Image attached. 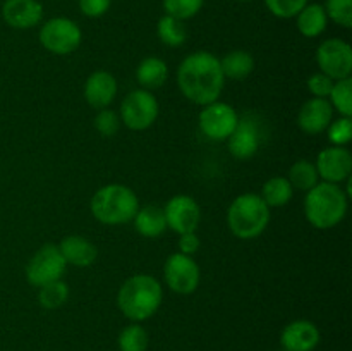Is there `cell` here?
Returning a JSON list of instances; mask_svg holds the SVG:
<instances>
[{
	"mask_svg": "<svg viewBox=\"0 0 352 351\" xmlns=\"http://www.w3.org/2000/svg\"><path fill=\"white\" fill-rule=\"evenodd\" d=\"M220 58L206 50L195 52L181 62L177 69V85L182 95L196 105H208L217 102L223 89Z\"/></svg>",
	"mask_w": 352,
	"mask_h": 351,
	"instance_id": "1",
	"label": "cell"
},
{
	"mask_svg": "<svg viewBox=\"0 0 352 351\" xmlns=\"http://www.w3.org/2000/svg\"><path fill=\"white\" fill-rule=\"evenodd\" d=\"M164 298L160 282L150 274H136L124 281L117 292V306L133 322H143L158 312Z\"/></svg>",
	"mask_w": 352,
	"mask_h": 351,
	"instance_id": "2",
	"label": "cell"
},
{
	"mask_svg": "<svg viewBox=\"0 0 352 351\" xmlns=\"http://www.w3.org/2000/svg\"><path fill=\"white\" fill-rule=\"evenodd\" d=\"M347 213V193L339 184L318 182L306 191L305 215L316 229H332Z\"/></svg>",
	"mask_w": 352,
	"mask_h": 351,
	"instance_id": "3",
	"label": "cell"
},
{
	"mask_svg": "<svg viewBox=\"0 0 352 351\" xmlns=\"http://www.w3.org/2000/svg\"><path fill=\"white\" fill-rule=\"evenodd\" d=\"M91 213L98 222L105 226H122L133 222L140 210V200L136 193L126 184L112 182L102 186L91 198Z\"/></svg>",
	"mask_w": 352,
	"mask_h": 351,
	"instance_id": "4",
	"label": "cell"
},
{
	"mask_svg": "<svg viewBox=\"0 0 352 351\" xmlns=\"http://www.w3.org/2000/svg\"><path fill=\"white\" fill-rule=\"evenodd\" d=\"M270 222V209L256 193L239 195L227 210V224L230 233L239 240H254L267 229Z\"/></svg>",
	"mask_w": 352,
	"mask_h": 351,
	"instance_id": "5",
	"label": "cell"
},
{
	"mask_svg": "<svg viewBox=\"0 0 352 351\" xmlns=\"http://www.w3.org/2000/svg\"><path fill=\"white\" fill-rule=\"evenodd\" d=\"M160 107L157 96L148 89H134L120 103V123L133 131H144L153 126Z\"/></svg>",
	"mask_w": 352,
	"mask_h": 351,
	"instance_id": "6",
	"label": "cell"
},
{
	"mask_svg": "<svg viewBox=\"0 0 352 351\" xmlns=\"http://www.w3.org/2000/svg\"><path fill=\"white\" fill-rule=\"evenodd\" d=\"M65 268H67V264L57 244L47 243L28 262L26 279L34 288H41L48 282L60 281L65 274Z\"/></svg>",
	"mask_w": 352,
	"mask_h": 351,
	"instance_id": "7",
	"label": "cell"
},
{
	"mask_svg": "<svg viewBox=\"0 0 352 351\" xmlns=\"http://www.w3.org/2000/svg\"><path fill=\"white\" fill-rule=\"evenodd\" d=\"M82 33L74 21L67 17H54L40 30V43L45 50L55 55H69L81 45Z\"/></svg>",
	"mask_w": 352,
	"mask_h": 351,
	"instance_id": "8",
	"label": "cell"
},
{
	"mask_svg": "<svg viewBox=\"0 0 352 351\" xmlns=\"http://www.w3.org/2000/svg\"><path fill=\"white\" fill-rule=\"evenodd\" d=\"M316 62L320 72L332 78L333 81L351 78L352 72V48L347 41L339 38H329L322 41L316 50Z\"/></svg>",
	"mask_w": 352,
	"mask_h": 351,
	"instance_id": "9",
	"label": "cell"
},
{
	"mask_svg": "<svg viewBox=\"0 0 352 351\" xmlns=\"http://www.w3.org/2000/svg\"><path fill=\"white\" fill-rule=\"evenodd\" d=\"M164 277L168 288L177 295H191L198 289L201 272L195 258L182 253H174L164 265Z\"/></svg>",
	"mask_w": 352,
	"mask_h": 351,
	"instance_id": "10",
	"label": "cell"
},
{
	"mask_svg": "<svg viewBox=\"0 0 352 351\" xmlns=\"http://www.w3.org/2000/svg\"><path fill=\"white\" fill-rule=\"evenodd\" d=\"M239 123V116L229 103L212 102L199 112V127L203 134L213 141H223L232 134Z\"/></svg>",
	"mask_w": 352,
	"mask_h": 351,
	"instance_id": "11",
	"label": "cell"
},
{
	"mask_svg": "<svg viewBox=\"0 0 352 351\" xmlns=\"http://www.w3.org/2000/svg\"><path fill=\"white\" fill-rule=\"evenodd\" d=\"M167 229L175 231L177 234L196 233L201 222V209L198 202L188 195L172 196L164 206Z\"/></svg>",
	"mask_w": 352,
	"mask_h": 351,
	"instance_id": "12",
	"label": "cell"
},
{
	"mask_svg": "<svg viewBox=\"0 0 352 351\" xmlns=\"http://www.w3.org/2000/svg\"><path fill=\"white\" fill-rule=\"evenodd\" d=\"M315 165L323 182L340 184L351 178L352 155L346 147H329L320 151Z\"/></svg>",
	"mask_w": 352,
	"mask_h": 351,
	"instance_id": "13",
	"label": "cell"
},
{
	"mask_svg": "<svg viewBox=\"0 0 352 351\" xmlns=\"http://www.w3.org/2000/svg\"><path fill=\"white\" fill-rule=\"evenodd\" d=\"M333 120V107L327 98H309L298 114V126L306 134H322Z\"/></svg>",
	"mask_w": 352,
	"mask_h": 351,
	"instance_id": "14",
	"label": "cell"
},
{
	"mask_svg": "<svg viewBox=\"0 0 352 351\" xmlns=\"http://www.w3.org/2000/svg\"><path fill=\"white\" fill-rule=\"evenodd\" d=\"M320 343V330L309 320H294L280 334L284 351H313Z\"/></svg>",
	"mask_w": 352,
	"mask_h": 351,
	"instance_id": "15",
	"label": "cell"
},
{
	"mask_svg": "<svg viewBox=\"0 0 352 351\" xmlns=\"http://www.w3.org/2000/svg\"><path fill=\"white\" fill-rule=\"evenodd\" d=\"M2 17L14 30H30L43 17V7L36 0H6Z\"/></svg>",
	"mask_w": 352,
	"mask_h": 351,
	"instance_id": "16",
	"label": "cell"
},
{
	"mask_svg": "<svg viewBox=\"0 0 352 351\" xmlns=\"http://www.w3.org/2000/svg\"><path fill=\"white\" fill-rule=\"evenodd\" d=\"M117 79L107 71H95L85 83V98L96 110L107 109L116 100Z\"/></svg>",
	"mask_w": 352,
	"mask_h": 351,
	"instance_id": "17",
	"label": "cell"
},
{
	"mask_svg": "<svg viewBox=\"0 0 352 351\" xmlns=\"http://www.w3.org/2000/svg\"><path fill=\"white\" fill-rule=\"evenodd\" d=\"M227 141H229V151L232 153V157L239 158V160H248L260 148V131L253 120L239 119L236 129L227 138Z\"/></svg>",
	"mask_w": 352,
	"mask_h": 351,
	"instance_id": "18",
	"label": "cell"
},
{
	"mask_svg": "<svg viewBox=\"0 0 352 351\" xmlns=\"http://www.w3.org/2000/svg\"><path fill=\"white\" fill-rule=\"evenodd\" d=\"M57 246L64 257L65 264L74 265V267H89L98 257L95 243L89 241L88 237L78 236V234L65 236Z\"/></svg>",
	"mask_w": 352,
	"mask_h": 351,
	"instance_id": "19",
	"label": "cell"
},
{
	"mask_svg": "<svg viewBox=\"0 0 352 351\" xmlns=\"http://www.w3.org/2000/svg\"><path fill=\"white\" fill-rule=\"evenodd\" d=\"M133 220L138 233L144 237H158L167 231L164 209L157 205L140 206Z\"/></svg>",
	"mask_w": 352,
	"mask_h": 351,
	"instance_id": "20",
	"label": "cell"
},
{
	"mask_svg": "<svg viewBox=\"0 0 352 351\" xmlns=\"http://www.w3.org/2000/svg\"><path fill=\"white\" fill-rule=\"evenodd\" d=\"M136 79L141 88L148 92L160 88L168 79V65L158 57L143 58L136 69Z\"/></svg>",
	"mask_w": 352,
	"mask_h": 351,
	"instance_id": "21",
	"label": "cell"
},
{
	"mask_svg": "<svg viewBox=\"0 0 352 351\" xmlns=\"http://www.w3.org/2000/svg\"><path fill=\"white\" fill-rule=\"evenodd\" d=\"M296 17H298L299 33L306 38L320 36L329 24L325 7L320 3H306Z\"/></svg>",
	"mask_w": 352,
	"mask_h": 351,
	"instance_id": "22",
	"label": "cell"
},
{
	"mask_svg": "<svg viewBox=\"0 0 352 351\" xmlns=\"http://www.w3.org/2000/svg\"><path fill=\"white\" fill-rule=\"evenodd\" d=\"M220 67L226 79L243 81L253 72L254 57L246 50H232L226 57L220 58Z\"/></svg>",
	"mask_w": 352,
	"mask_h": 351,
	"instance_id": "23",
	"label": "cell"
},
{
	"mask_svg": "<svg viewBox=\"0 0 352 351\" xmlns=\"http://www.w3.org/2000/svg\"><path fill=\"white\" fill-rule=\"evenodd\" d=\"M261 200L268 205V209H278V206L287 205L294 196V188L287 178L284 176H275L265 181L263 188H261Z\"/></svg>",
	"mask_w": 352,
	"mask_h": 351,
	"instance_id": "24",
	"label": "cell"
},
{
	"mask_svg": "<svg viewBox=\"0 0 352 351\" xmlns=\"http://www.w3.org/2000/svg\"><path fill=\"white\" fill-rule=\"evenodd\" d=\"M318 171H316V165L313 162L301 160L294 162L289 169L287 181L291 182V186L294 189H299V191H309L311 188H315L318 184Z\"/></svg>",
	"mask_w": 352,
	"mask_h": 351,
	"instance_id": "25",
	"label": "cell"
},
{
	"mask_svg": "<svg viewBox=\"0 0 352 351\" xmlns=\"http://www.w3.org/2000/svg\"><path fill=\"white\" fill-rule=\"evenodd\" d=\"M157 34L160 38L162 43L167 47H181L188 38V31H186L184 21L175 19V17L167 16L165 14L157 24Z\"/></svg>",
	"mask_w": 352,
	"mask_h": 351,
	"instance_id": "26",
	"label": "cell"
},
{
	"mask_svg": "<svg viewBox=\"0 0 352 351\" xmlns=\"http://www.w3.org/2000/svg\"><path fill=\"white\" fill-rule=\"evenodd\" d=\"M38 301L43 308L47 310H55L60 308L69 298V288L64 281H54L48 282V284L38 288Z\"/></svg>",
	"mask_w": 352,
	"mask_h": 351,
	"instance_id": "27",
	"label": "cell"
},
{
	"mask_svg": "<svg viewBox=\"0 0 352 351\" xmlns=\"http://www.w3.org/2000/svg\"><path fill=\"white\" fill-rule=\"evenodd\" d=\"M120 351H146L148 350V332L144 327H141L138 322H133L131 326L124 327L122 332L119 334L117 339Z\"/></svg>",
	"mask_w": 352,
	"mask_h": 351,
	"instance_id": "28",
	"label": "cell"
},
{
	"mask_svg": "<svg viewBox=\"0 0 352 351\" xmlns=\"http://www.w3.org/2000/svg\"><path fill=\"white\" fill-rule=\"evenodd\" d=\"M329 102L340 116H352V79H339L333 83V88L329 95Z\"/></svg>",
	"mask_w": 352,
	"mask_h": 351,
	"instance_id": "29",
	"label": "cell"
},
{
	"mask_svg": "<svg viewBox=\"0 0 352 351\" xmlns=\"http://www.w3.org/2000/svg\"><path fill=\"white\" fill-rule=\"evenodd\" d=\"M205 0H164V9L167 16L175 19H191L201 10Z\"/></svg>",
	"mask_w": 352,
	"mask_h": 351,
	"instance_id": "30",
	"label": "cell"
},
{
	"mask_svg": "<svg viewBox=\"0 0 352 351\" xmlns=\"http://www.w3.org/2000/svg\"><path fill=\"white\" fill-rule=\"evenodd\" d=\"M325 12L339 26H352V0H327Z\"/></svg>",
	"mask_w": 352,
	"mask_h": 351,
	"instance_id": "31",
	"label": "cell"
},
{
	"mask_svg": "<svg viewBox=\"0 0 352 351\" xmlns=\"http://www.w3.org/2000/svg\"><path fill=\"white\" fill-rule=\"evenodd\" d=\"M327 133H329V141L332 147H346L352 140V119L342 116L332 120L327 127Z\"/></svg>",
	"mask_w": 352,
	"mask_h": 351,
	"instance_id": "32",
	"label": "cell"
},
{
	"mask_svg": "<svg viewBox=\"0 0 352 351\" xmlns=\"http://www.w3.org/2000/svg\"><path fill=\"white\" fill-rule=\"evenodd\" d=\"M308 2L309 0H265L268 10L280 19L296 17Z\"/></svg>",
	"mask_w": 352,
	"mask_h": 351,
	"instance_id": "33",
	"label": "cell"
},
{
	"mask_svg": "<svg viewBox=\"0 0 352 351\" xmlns=\"http://www.w3.org/2000/svg\"><path fill=\"white\" fill-rule=\"evenodd\" d=\"M95 127L103 138H112L116 136L117 131L120 127V117L119 114L113 112L110 109H102L98 110L95 117Z\"/></svg>",
	"mask_w": 352,
	"mask_h": 351,
	"instance_id": "34",
	"label": "cell"
},
{
	"mask_svg": "<svg viewBox=\"0 0 352 351\" xmlns=\"http://www.w3.org/2000/svg\"><path fill=\"white\" fill-rule=\"evenodd\" d=\"M333 79L329 78L323 72H316V74L309 76L308 79V89L315 98H327L329 100L330 92L333 88Z\"/></svg>",
	"mask_w": 352,
	"mask_h": 351,
	"instance_id": "35",
	"label": "cell"
},
{
	"mask_svg": "<svg viewBox=\"0 0 352 351\" xmlns=\"http://www.w3.org/2000/svg\"><path fill=\"white\" fill-rule=\"evenodd\" d=\"M112 6V0H79V9L88 17H100Z\"/></svg>",
	"mask_w": 352,
	"mask_h": 351,
	"instance_id": "36",
	"label": "cell"
},
{
	"mask_svg": "<svg viewBox=\"0 0 352 351\" xmlns=\"http://www.w3.org/2000/svg\"><path fill=\"white\" fill-rule=\"evenodd\" d=\"M199 246H201V241L196 233L179 234V253L192 257L195 253H198Z\"/></svg>",
	"mask_w": 352,
	"mask_h": 351,
	"instance_id": "37",
	"label": "cell"
},
{
	"mask_svg": "<svg viewBox=\"0 0 352 351\" xmlns=\"http://www.w3.org/2000/svg\"><path fill=\"white\" fill-rule=\"evenodd\" d=\"M237 2H251V0H237Z\"/></svg>",
	"mask_w": 352,
	"mask_h": 351,
	"instance_id": "38",
	"label": "cell"
}]
</instances>
